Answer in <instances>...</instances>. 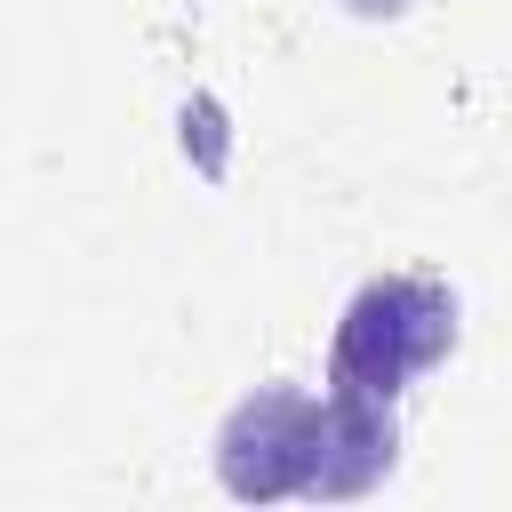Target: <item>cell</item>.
Returning <instances> with one entry per match:
<instances>
[{"instance_id":"cell-1","label":"cell","mask_w":512,"mask_h":512,"mask_svg":"<svg viewBox=\"0 0 512 512\" xmlns=\"http://www.w3.org/2000/svg\"><path fill=\"white\" fill-rule=\"evenodd\" d=\"M456 352V288L432 272H376L344 296L328 336V384L360 400H400Z\"/></svg>"},{"instance_id":"cell-2","label":"cell","mask_w":512,"mask_h":512,"mask_svg":"<svg viewBox=\"0 0 512 512\" xmlns=\"http://www.w3.org/2000/svg\"><path fill=\"white\" fill-rule=\"evenodd\" d=\"M320 440H328V392L304 384H264L248 392L224 432H216V480L240 504H312L320 480Z\"/></svg>"},{"instance_id":"cell-3","label":"cell","mask_w":512,"mask_h":512,"mask_svg":"<svg viewBox=\"0 0 512 512\" xmlns=\"http://www.w3.org/2000/svg\"><path fill=\"white\" fill-rule=\"evenodd\" d=\"M200 144V168L208 176H224V112L200 96V104H184V152Z\"/></svg>"}]
</instances>
